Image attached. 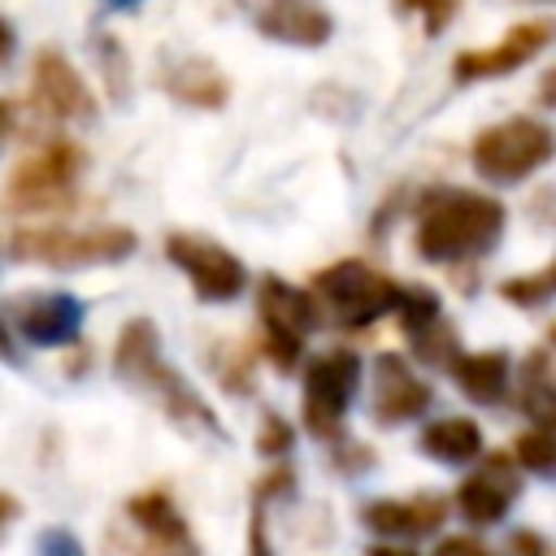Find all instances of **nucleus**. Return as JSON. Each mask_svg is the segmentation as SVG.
<instances>
[{
	"label": "nucleus",
	"instance_id": "obj_1",
	"mask_svg": "<svg viewBox=\"0 0 556 556\" xmlns=\"http://www.w3.org/2000/svg\"><path fill=\"white\" fill-rule=\"evenodd\" d=\"M504 230V204L465 191V187H439L421 200L417 217V256L421 261H465L482 256Z\"/></svg>",
	"mask_w": 556,
	"mask_h": 556
},
{
	"label": "nucleus",
	"instance_id": "obj_2",
	"mask_svg": "<svg viewBox=\"0 0 556 556\" xmlns=\"http://www.w3.org/2000/svg\"><path fill=\"white\" fill-rule=\"evenodd\" d=\"M113 369L117 378L143 387L148 395H156V404L187 430H208L217 434V417L213 408L169 369V361L161 356V339H156V326L148 317H135L126 321V330L117 334V352H113Z\"/></svg>",
	"mask_w": 556,
	"mask_h": 556
},
{
	"label": "nucleus",
	"instance_id": "obj_3",
	"mask_svg": "<svg viewBox=\"0 0 556 556\" xmlns=\"http://www.w3.org/2000/svg\"><path fill=\"white\" fill-rule=\"evenodd\" d=\"M400 291L404 287L395 278L378 274L365 261H339V265L313 274V300L339 326H369L382 313H395Z\"/></svg>",
	"mask_w": 556,
	"mask_h": 556
},
{
	"label": "nucleus",
	"instance_id": "obj_4",
	"mask_svg": "<svg viewBox=\"0 0 556 556\" xmlns=\"http://www.w3.org/2000/svg\"><path fill=\"white\" fill-rule=\"evenodd\" d=\"M135 252V230L130 226H91V230H70V226H48V230H17L13 235V256L35 261V265H56V269H83V265H113Z\"/></svg>",
	"mask_w": 556,
	"mask_h": 556
},
{
	"label": "nucleus",
	"instance_id": "obj_5",
	"mask_svg": "<svg viewBox=\"0 0 556 556\" xmlns=\"http://www.w3.org/2000/svg\"><path fill=\"white\" fill-rule=\"evenodd\" d=\"M556 156V135L539 117H508L473 139V169L491 182H521Z\"/></svg>",
	"mask_w": 556,
	"mask_h": 556
},
{
	"label": "nucleus",
	"instance_id": "obj_6",
	"mask_svg": "<svg viewBox=\"0 0 556 556\" xmlns=\"http://www.w3.org/2000/svg\"><path fill=\"white\" fill-rule=\"evenodd\" d=\"M256 308H261V326H265V356L291 374L300 352H304V334L317 326V300L308 291H295L291 282L265 274L261 278V295H256Z\"/></svg>",
	"mask_w": 556,
	"mask_h": 556
},
{
	"label": "nucleus",
	"instance_id": "obj_7",
	"mask_svg": "<svg viewBox=\"0 0 556 556\" xmlns=\"http://www.w3.org/2000/svg\"><path fill=\"white\" fill-rule=\"evenodd\" d=\"M83 169V148L70 143V139H48L39 152H30L13 178H9V200L22 208V213H43L52 204H65L70 200V187Z\"/></svg>",
	"mask_w": 556,
	"mask_h": 556
},
{
	"label": "nucleus",
	"instance_id": "obj_8",
	"mask_svg": "<svg viewBox=\"0 0 556 556\" xmlns=\"http://www.w3.org/2000/svg\"><path fill=\"white\" fill-rule=\"evenodd\" d=\"M356 387H361V356L356 352L334 348V352L317 356L304 369V421H308V430L321 439L339 434V421H343Z\"/></svg>",
	"mask_w": 556,
	"mask_h": 556
},
{
	"label": "nucleus",
	"instance_id": "obj_9",
	"mask_svg": "<svg viewBox=\"0 0 556 556\" xmlns=\"http://www.w3.org/2000/svg\"><path fill=\"white\" fill-rule=\"evenodd\" d=\"M165 256L191 278L195 295L208 300V304H222V300H235L248 282V269L235 252L217 248L213 239H200V235H169L165 239Z\"/></svg>",
	"mask_w": 556,
	"mask_h": 556
},
{
	"label": "nucleus",
	"instance_id": "obj_10",
	"mask_svg": "<svg viewBox=\"0 0 556 556\" xmlns=\"http://www.w3.org/2000/svg\"><path fill=\"white\" fill-rule=\"evenodd\" d=\"M30 100L43 117L52 122H78L91 117V91L83 83V74L70 65V56L61 48H39L35 52V70H30Z\"/></svg>",
	"mask_w": 556,
	"mask_h": 556
},
{
	"label": "nucleus",
	"instance_id": "obj_11",
	"mask_svg": "<svg viewBox=\"0 0 556 556\" xmlns=\"http://www.w3.org/2000/svg\"><path fill=\"white\" fill-rule=\"evenodd\" d=\"M547 43H552V26H547V22H521V26H513V30H508L500 43H491V48L456 52L452 78H456V83H478V78L513 74V70H521L526 61H534Z\"/></svg>",
	"mask_w": 556,
	"mask_h": 556
},
{
	"label": "nucleus",
	"instance_id": "obj_12",
	"mask_svg": "<svg viewBox=\"0 0 556 556\" xmlns=\"http://www.w3.org/2000/svg\"><path fill=\"white\" fill-rule=\"evenodd\" d=\"M252 17V26L278 43H300V48H317L330 39L334 22L317 0H239Z\"/></svg>",
	"mask_w": 556,
	"mask_h": 556
},
{
	"label": "nucleus",
	"instance_id": "obj_13",
	"mask_svg": "<svg viewBox=\"0 0 556 556\" xmlns=\"http://www.w3.org/2000/svg\"><path fill=\"white\" fill-rule=\"evenodd\" d=\"M517 491H521V478L513 469V456L508 452H491L482 460V469L456 486V504L473 526H491V521H500L508 513V500Z\"/></svg>",
	"mask_w": 556,
	"mask_h": 556
},
{
	"label": "nucleus",
	"instance_id": "obj_14",
	"mask_svg": "<svg viewBox=\"0 0 556 556\" xmlns=\"http://www.w3.org/2000/svg\"><path fill=\"white\" fill-rule=\"evenodd\" d=\"M430 408V387L400 361V356H378L374 361V417L382 426H400L417 413Z\"/></svg>",
	"mask_w": 556,
	"mask_h": 556
},
{
	"label": "nucleus",
	"instance_id": "obj_15",
	"mask_svg": "<svg viewBox=\"0 0 556 556\" xmlns=\"http://www.w3.org/2000/svg\"><path fill=\"white\" fill-rule=\"evenodd\" d=\"M17 334L39 343V348H61L74 343L83 330V304L65 291H48V295H30L26 304H17L13 313Z\"/></svg>",
	"mask_w": 556,
	"mask_h": 556
},
{
	"label": "nucleus",
	"instance_id": "obj_16",
	"mask_svg": "<svg viewBox=\"0 0 556 556\" xmlns=\"http://www.w3.org/2000/svg\"><path fill=\"white\" fill-rule=\"evenodd\" d=\"M447 517L443 500H374L361 521L382 534V539H413V534H430L439 530Z\"/></svg>",
	"mask_w": 556,
	"mask_h": 556
},
{
	"label": "nucleus",
	"instance_id": "obj_17",
	"mask_svg": "<svg viewBox=\"0 0 556 556\" xmlns=\"http://www.w3.org/2000/svg\"><path fill=\"white\" fill-rule=\"evenodd\" d=\"M165 91L191 109H222L230 100V78L208 56H182L165 70Z\"/></svg>",
	"mask_w": 556,
	"mask_h": 556
},
{
	"label": "nucleus",
	"instance_id": "obj_18",
	"mask_svg": "<svg viewBox=\"0 0 556 556\" xmlns=\"http://www.w3.org/2000/svg\"><path fill=\"white\" fill-rule=\"evenodd\" d=\"M452 378L473 404H500L508 391V356L504 352H469V356L460 352L452 361Z\"/></svg>",
	"mask_w": 556,
	"mask_h": 556
},
{
	"label": "nucleus",
	"instance_id": "obj_19",
	"mask_svg": "<svg viewBox=\"0 0 556 556\" xmlns=\"http://www.w3.org/2000/svg\"><path fill=\"white\" fill-rule=\"evenodd\" d=\"M417 443L426 456L447 460V465H469L473 456H482V430L469 417H443V421L426 426Z\"/></svg>",
	"mask_w": 556,
	"mask_h": 556
},
{
	"label": "nucleus",
	"instance_id": "obj_20",
	"mask_svg": "<svg viewBox=\"0 0 556 556\" xmlns=\"http://www.w3.org/2000/svg\"><path fill=\"white\" fill-rule=\"evenodd\" d=\"M130 517H135L152 539H161V543H169V547H187V543H191L187 521L178 517V508H174L161 491L135 495V500H130Z\"/></svg>",
	"mask_w": 556,
	"mask_h": 556
},
{
	"label": "nucleus",
	"instance_id": "obj_21",
	"mask_svg": "<svg viewBox=\"0 0 556 556\" xmlns=\"http://www.w3.org/2000/svg\"><path fill=\"white\" fill-rule=\"evenodd\" d=\"M521 408L539 421V430L556 434V378L547 369V356H530L526 361V387H521Z\"/></svg>",
	"mask_w": 556,
	"mask_h": 556
},
{
	"label": "nucleus",
	"instance_id": "obj_22",
	"mask_svg": "<svg viewBox=\"0 0 556 556\" xmlns=\"http://www.w3.org/2000/svg\"><path fill=\"white\" fill-rule=\"evenodd\" d=\"M395 317H400V326L408 330V339H417V334H426L430 326L443 321V317H439V295L426 291V287H404V291H400V304H395Z\"/></svg>",
	"mask_w": 556,
	"mask_h": 556
},
{
	"label": "nucleus",
	"instance_id": "obj_23",
	"mask_svg": "<svg viewBox=\"0 0 556 556\" xmlns=\"http://www.w3.org/2000/svg\"><path fill=\"white\" fill-rule=\"evenodd\" d=\"M513 460H521L526 469L543 473V478H556V434L552 430H526L513 447Z\"/></svg>",
	"mask_w": 556,
	"mask_h": 556
},
{
	"label": "nucleus",
	"instance_id": "obj_24",
	"mask_svg": "<svg viewBox=\"0 0 556 556\" xmlns=\"http://www.w3.org/2000/svg\"><path fill=\"white\" fill-rule=\"evenodd\" d=\"M500 295H504V300H513V304H526V308H534V304L552 300V295H556V256H552V265H547L543 274H521V278L504 282V287H500Z\"/></svg>",
	"mask_w": 556,
	"mask_h": 556
},
{
	"label": "nucleus",
	"instance_id": "obj_25",
	"mask_svg": "<svg viewBox=\"0 0 556 556\" xmlns=\"http://www.w3.org/2000/svg\"><path fill=\"white\" fill-rule=\"evenodd\" d=\"M413 352H417L421 361H430V365H447V369H452V361L460 356V352H456V334H452L443 321L430 326L426 334H417V339H413Z\"/></svg>",
	"mask_w": 556,
	"mask_h": 556
},
{
	"label": "nucleus",
	"instance_id": "obj_26",
	"mask_svg": "<svg viewBox=\"0 0 556 556\" xmlns=\"http://www.w3.org/2000/svg\"><path fill=\"white\" fill-rule=\"evenodd\" d=\"M96 48H100V65H104V78H109V96H113V100H126L130 74H126V52H122V43H113L109 35H100Z\"/></svg>",
	"mask_w": 556,
	"mask_h": 556
},
{
	"label": "nucleus",
	"instance_id": "obj_27",
	"mask_svg": "<svg viewBox=\"0 0 556 556\" xmlns=\"http://www.w3.org/2000/svg\"><path fill=\"white\" fill-rule=\"evenodd\" d=\"M395 9H400V13H421L426 35H439V30L456 17L460 0H395Z\"/></svg>",
	"mask_w": 556,
	"mask_h": 556
},
{
	"label": "nucleus",
	"instance_id": "obj_28",
	"mask_svg": "<svg viewBox=\"0 0 556 556\" xmlns=\"http://www.w3.org/2000/svg\"><path fill=\"white\" fill-rule=\"evenodd\" d=\"M256 447H261L265 456H282V452L291 447V426H287L278 413H265V417H261V434H256Z\"/></svg>",
	"mask_w": 556,
	"mask_h": 556
},
{
	"label": "nucleus",
	"instance_id": "obj_29",
	"mask_svg": "<svg viewBox=\"0 0 556 556\" xmlns=\"http://www.w3.org/2000/svg\"><path fill=\"white\" fill-rule=\"evenodd\" d=\"M35 556H83V543L74 534H65V530H48L39 539V552Z\"/></svg>",
	"mask_w": 556,
	"mask_h": 556
},
{
	"label": "nucleus",
	"instance_id": "obj_30",
	"mask_svg": "<svg viewBox=\"0 0 556 556\" xmlns=\"http://www.w3.org/2000/svg\"><path fill=\"white\" fill-rule=\"evenodd\" d=\"M500 556H547V547H543V539H539V534L517 530V534H508V539H504Z\"/></svg>",
	"mask_w": 556,
	"mask_h": 556
},
{
	"label": "nucleus",
	"instance_id": "obj_31",
	"mask_svg": "<svg viewBox=\"0 0 556 556\" xmlns=\"http://www.w3.org/2000/svg\"><path fill=\"white\" fill-rule=\"evenodd\" d=\"M434 556H491V552L478 539H469V534H452V539H443L434 547Z\"/></svg>",
	"mask_w": 556,
	"mask_h": 556
},
{
	"label": "nucleus",
	"instance_id": "obj_32",
	"mask_svg": "<svg viewBox=\"0 0 556 556\" xmlns=\"http://www.w3.org/2000/svg\"><path fill=\"white\" fill-rule=\"evenodd\" d=\"M539 100H543L547 109H556V65L543 74V83H539Z\"/></svg>",
	"mask_w": 556,
	"mask_h": 556
},
{
	"label": "nucleus",
	"instance_id": "obj_33",
	"mask_svg": "<svg viewBox=\"0 0 556 556\" xmlns=\"http://www.w3.org/2000/svg\"><path fill=\"white\" fill-rule=\"evenodd\" d=\"M9 56H13V26L0 17V65H4Z\"/></svg>",
	"mask_w": 556,
	"mask_h": 556
},
{
	"label": "nucleus",
	"instance_id": "obj_34",
	"mask_svg": "<svg viewBox=\"0 0 556 556\" xmlns=\"http://www.w3.org/2000/svg\"><path fill=\"white\" fill-rule=\"evenodd\" d=\"M374 556H417V552L404 543H382V547H374Z\"/></svg>",
	"mask_w": 556,
	"mask_h": 556
},
{
	"label": "nucleus",
	"instance_id": "obj_35",
	"mask_svg": "<svg viewBox=\"0 0 556 556\" xmlns=\"http://www.w3.org/2000/svg\"><path fill=\"white\" fill-rule=\"evenodd\" d=\"M13 130V104L9 100H0V143H4V135Z\"/></svg>",
	"mask_w": 556,
	"mask_h": 556
},
{
	"label": "nucleus",
	"instance_id": "obj_36",
	"mask_svg": "<svg viewBox=\"0 0 556 556\" xmlns=\"http://www.w3.org/2000/svg\"><path fill=\"white\" fill-rule=\"evenodd\" d=\"M13 513H17V504H13V500H9V495H0V526H4V521H9V517H13Z\"/></svg>",
	"mask_w": 556,
	"mask_h": 556
},
{
	"label": "nucleus",
	"instance_id": "obj_37",
	"mask_svg": "<svg viewBox=\"0 0 556 556\" xmlns=\"http://www.w3.org/2000/svg\"><path fill=\"white\" fill-rule=\"evenodd\" d=\"M109 9H135V4H143V0H104Z\"/></svg>",
	"mask_w": 556,
	"mask_h": 556
},
{
	"label": "nucleus",
	"instance_id": "obj_38",
	"mask_svg": "<svg viewBox=\"0 0 556 556\" xmlns=\"http://www.w3.org/2000/svg\"><path fill=\"white\" fill-rule=\"evenodd\" d=\"M552 343H556V326H552Z\"/></svg>",
	"mask_w": 556,
	"mask_h": 556
}]
</instances>
